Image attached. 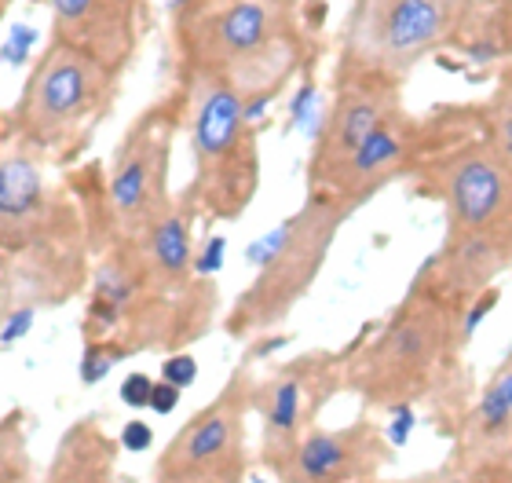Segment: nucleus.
I'll return each instance as SVG.
<instances>
[{"label": "nucleus", "instance_id": "f257e3e1", "mask_svg": "<svg viewBox=\"0 0 512 483\" xmlns=\"http://www.w3.org/2000/svg\"><path fill=\"white\" fill-rule=\"evenodd\" d=\"M461 344V308L410 290L363 352L344 359V388L366 407H414L436 392Z\"/></svg>", "mask_w": 512, "mask_h": 483}, {"label": "nucleus", "instance_id": "f03ea898", "mask_svg": "<svg viewBox=\"0 0 512 483\" xmlns=\"http://www.w3.org/2000/svg\"><path fill=\"white\" fill-rule=\"evenodd\" d=\"M352 213L355 209L330 194H311L289 220L256 238L246 249V260L256 268V275L227 315V333L253 337L286 322V315L311 293L337 242V231Z\"/></svg>", "mask_w": 512, "mask_h": 483}, {"label": "nucleus", "instance_id": "7ed1b4c3", "mask_svg": "<svg viewBox=\"0 0 512 483\" xmlns=\"http://www.w3.org/2000/svg\"><path fill=\"white\" fill-rule=\"evenodd\" d=\"M289 0H220L183 22L194 74H216L246 96L278 92L293 66Z\"/></svg>", "mask_w": 512, "mask_h": 483}, {"label": "nucleus", "instance_id": "20e7f679", "mask_svg": "<svg viewBox=\"0 0 512 483\" xmlns=\"http://www.w3.org/2000/svg\"><path fill=\"white\" fill-rule=\"evenodd\" d=\"M191 151L194 183L183 202L216 220H238L260 187V154L246 92L227 77L194 74Z\"/></svg>", "mask_w": 512, "mask_h": 483}, {"label": "nucleus", "instance_id": "39448f33", "mask_svg": "<svg viewBox=\"0 0 512 483\" xmlns=\"http://www.w3.org/2000/svg\"><path fill=\"white\" fill-rule=\"evenodd\" d=\"M114 70L77 44H48L37 59L19 103L11 110V129L37 151H70L85 140L110 103Z\"/></svg>", "mask_w": 512, "mask_h": 483}, {"label": "nucleus", "instance_id": "423d86ee", "mask_svg": "<svg viewBox=\"0 0 512 483\" xmlns=\"http://www.w3.org/2000/svg\"><path fill=\"white\" fill-rule=\"evenodd\" d=\"M417 180V191L443 205L447 235L512 238V169L483 140L428 154Z\"/></svg>", "mask_w": 512, "mask_h": 483}, {"label": "nucleus", "instance_id": "0eeeda50", "mask_svg": "<svg viewBox=\"0 0 512 483\" xmlns=\"http://www.w3.org/2000/svg\"><path fill=\"white\" fill-rule=\"evenodd\" d=\"M253 410V381L238 370L220 396L194 414L154 462V483H246V418Z\"/></svg>", "mask_w": 512, "mask_h": 483}, {"label": "nucleus", "instance_id": "6e6552de", "mask_svg": "<svg viewBox=\"0 0 512 483\" xmlns=\"http://www.w3.org/2000/svg\"><path fill=\"white\" fill-rule=\"evenodd\" d=\"M458 22V0H355L341 70L399 77L436 52Z\"/></svg>", "mask_w": 512, "mask_h": 483}, {"label": "nucleus", "instance_id": "1a4fd4ad", "mask_svg": "<svg viewBox=\"0 0 512 483\" xmlns=\"http://www.w3.org/2000/svg\"><path fill=\"white\" fill-rule=\"evenodd\" d=\"M344 385V359L304 355L297 363L253 385V410L260 414V465L275 476L297 451L300 436L315 425V410Z\"/></svg>", "mask_w": 512, "mask_h": 483}, {"label": "nucleus", "instance_id": "9d476101", "mask_svg": "<svg viewBox=\"0 0 512 483\" xmlns=\"http://www.w3.org/2000/svg\"><path fill=\"white\" fill-rule=\"evenodd\" d=\"M176 121L165 110H150L121 140L110 165L107 202L118 238H139L161 213L172 209L169 198V151Z\"/></svg>", "mask_w": 512, "mask_h": 483}, {"label": "nucleus", "instance_id": "9b49d317", "mask_svg": "<svg viewBox=\"0 0 512 483\" xmlns=\"http://www.w3.org/2000/svg\"><path fill=\"white\" fill-rule=\"evenodd\" d=\"M392 458L395 447L374 418H355L341 429L311 425L275 473V483H359L381 476Z\"/></svg>", "mask_w": 512, "mask_h": 483}, {"label": "nucleus", "instance_id": "f8f14e48", "mask_svg": "<svg viewBox=\"0 0 512 483\" xmlns=\"http://www.w3.org/2000/svg\"><path fill=\"white\" fill-rule=\"evenodd\" d=\"M399 77L374 74V70H341L337 81V96L319 125L315 136V151L308 161V180L311 191L330 176L337 165L352 158L355 147L381 125L388 114L399 110Z\"/></svg>", "mask_w": 512, "mask_h": 483}, {"label": "nucleus", "instance_id": "ddd939ff", "mask_svg": "<svg viewBox=\"0 0 512 483\" xmlns=\"http://www.w3.org/2000/svg\"><path fill=\"white\" fill-rule=\"evenodd\" d=\"M425 151H436L425 140V125H417L414 118H406L403 110H395L355 147L352 158L337 165L311 194H330L348 209H359L381 187H388L392 180L417 169L428 158Z\"/></svg>", "mask_w": 512, "mask_h": 483}, {"label": "nucleus", "instance_id": "4468645a", "mask_svg": "<svg viewBox=\"0 0 512 483\" xmlns=\"http://www.w3.org/2000/svg\"><path fill=\"white\" fill-rule=\"evenodd\" d=\"M512 268V238L502 235H447L443 246L417 271L414 290L439 297L465 312V304L494 286L502 271Z\"/></svg>", "mask_w": 512, "mask_h": 483}, {"label": "nucleus", "instance_id": "2eb2a0df", "mask_svg": "<svg viewBox=\"0 0 512 483\" xmlns=\"http://www.w3.org/2000/svg\"><path fill=\"white\" fill-rule=\"evenodd\" d=\"M55 213L48 205L41 161L30 154H4L0 158V253H30L48 242Z\"/></svg>", "mask_w": 512, "mask_h": 483}, {"label": "nucleus", "instance_id": "dca6fc26", "mask_svg": "<svg viewBox=\"0 0 512 483\" xmlns=\"http://www.w3.org/2000/svg\"><path fill=\"white\" fill-rule=\"evenodd\" d=\"M55 15V37L118 70L136 41V0H44Z\"/></svg>", "mask_w": 512, "mask_h": 483}, {"label": "nucleus", "instance_id": "f3484780", "mask_svg": "<svg viewBox=\"0 0 512 483\" xmlns=\"http://www.w3.org/2000/svg\"><path fill=\"white\" fill-rule=\"evenodd\" d=\"M191 216L194 209L187 202H172L169 213H161L143 235L132 238L139 246V257H143L147 271L161 286H169V290H187L191 282H198V275H194Z\"/></svg>", "mask_w": 512, "mask_h": 483}, {"label": "nucleus", "instance_id": "a211bd4d", "mask_svg": "<svg viewBox=\"0 0 512 483\" xmlns=\"http://www.w3.org/2000/svg\"><path fill=\"white\" fill-rule=\"evenodd\" d=\"M118 451L121 447L96 421H77L59 443L44 483H121Z\"/></svg>", "mask_w": 512, "mask_h": 483}, {"label": "nucleus", "instance_id": "6ab92c4d", "mask_svg": "<svg viewBox=\"0 0 512 483\" xmlns=\"http://www.w3.org/2000/svg\"><path fill=\"white\" fill-rule=\"evenodd\" d=\"M425 483H512V440L487 447H454L447 462L421 473Z\"/></svg>", "mask_w": 512, "mask_h": 483}, {"label": "nucleus", "instance_id": "aec40b11", "mask_svg": "<svg viewBox=\"0 0 512 483\" xmlns=\"http://www.w3.org/2000/svg\"><path fill=\"white\" fill-rule=\"evenodd\" d=\"M480 140L512 169V81H505L480 114Z\"/></svg>", "mask_w": 512, "mask_h": 483}, {"label": "nucleus", "instance_id": "412c9836", "mask_svg": "<svg viewBox=\"0 0 512 483\" xmlns=\"http://www.w3.org/2000/svg\"><path fill=\"white\" fill-rule=\"evenodd\" d=\"M128 355H132V348L121 341H88L85 355H81V381L85 385H99Z\"/></svg>", "mask_w": 512, "mask_h": 483}, {"label": "nucleus", "instance_id": "4be33fe9", "mask_svg": "<svg viewBox=\"0 0 512 483\" xmlns=\"http://www.w3.org/2000/svg\"><path fill=\"white\" fill-rule=\"evenodd\" d=\"M498 301H502V290H498V286H487V290L476 293V297L465 304V312H461V344L469 341L472 333H476L483 322H487V315L498 308Z\"/></svg>", "mask_w": 512, "mask_h": 483}, {"label": "nucleus", "instance_id": "5701e85b", "mask_svg": "<svg viewBox=\"0 0 512 483\" xmlns=\"http://www.w3.org/2000/svg\"><path fill=\"white\" fill-rule=\"evenodd\" d=\"M161 381H169L176 388H191L198 381V359L191 352H172L161 363Z\"/></svg>", "mask_w": 512, "mask_h": 483}, {"label": "nucleus", "instance_id": "b1692460", "mask_svg": "<svg viewBox=\"0 0 512 483\" xmlns=\"http://www.w3.org/2000/svg\"><path fill=\"white\" fill-rule=\"evenodd\" d=\"M224 257H227V238L224 235L205 238V246L194 253V275L198 279H213L216 271L224 268Z\"/></svg>", "mask_w": 512, "mask_h": 483}, {"label": "nucleus", "instance_id": "393cba45", "mask_svg": "<svg viewBox=\"0 0 512 483\" xmlns=\"http://www.w3.org/2000/svg\"><path fill=\"white\" fill-rule=\"evenodd\" d=\"M150 392H154V377L150 374H128L121 381L118 396L128 410H147L150 407Z\"/></svg>", "mask_w": 512, "mask_h": 483}, {"label": "nucleus", "instance_id": "a878e982", "mask_svg": "<svg viewBox=\"0 0 512 483\" xmlns=\"http://www.w3.org/2000/svg\"><path fill=\"white\" fill-rule=\"evenodd\" d=\"M150 443H154V429H150L143 418H132V421H125V425H121V432H118V447H121V451L143 454Z\"/></svg>", "mask_w": 512, "mask_h": 483}, {"label": "nucleus", "instance_id": "bb28decb", "mask_svg": "<svg viewBox=\"0 0 512 483\" xmlns=\"http://www.w3.org/2000/svg\"><path fill=\"white\" fill-rule=\"evenodd\" d=\"M30 326H33V304H19L15 312H8V319L0 326V348H8V344H15L19 337H26Z\"/></svg>", "mask_w": 512, "mask_h": 483}, {"label": "nucleus", "instance_id": "cd10ccee", "mask_svg": "<svg viewBox=\"0 0 512 483\" xmlns=\"http://www.w3.org/2000/svg\"><path fill=\"white\" fill-rule=\"evenodd\" d=\"M180 399H183V388L169 385V381H154V392H150V407L158 418H165V414H172V410L180 407Z\"/></svg>", "mask_w": 512, "mask_h": 483}, {"label": "nucleus", "instance_id": "c85d7f7f", "mask_svg": "<svg viewBox=\"0 0 512 483\" xmlns=\"http://www.w3.org/2000/svg\"><path fill=\"white\" fill-rule=\"evenodd\" d=\"M388 414H392V425L384 429V432H388V443H392V447H403L406 436H410V429L417 425L414 407H392Z\"/></svg>", "mask_w": 512, "mask_h": 483}, {"label": "nucleus", "instance_id": "c756f323", "mask_svg": "<svg viewBox=\"0 0 512 483\" xmlns=\"http://www.w3.org/2000/svg\"><path fill=\"white\" fill-rule=\"evenodd\" d=\"M311 110H315V85L308 81V85L297 92V99H293V125H297V129L311 118Z\"/></svg>", "mask_w": 512, "mask_h": 483}, {"label": "nucleus", "instance_id": "7c9ffc66", "mask_svg": "<svg viewBox=\"0 0 512 483\" xmlns=\"http://www.w3.org/2000/svg\"><path fill=\"white\" fill-rule=\"evenodd\" d=\"M22 473H26L22 458H15V462H0V483H22Z\"/></svg>", "mask_w": 512, "mask_h": 483}, {"label": "nucleus", "instance_id": "2f4dec72", "mask_svg": "<svg viewBox=\"0 0 512 483\" xmlns=\"http://www.w3.org/2000/svg\"><path fill=\"white\" fill-rule=\"evenodd\" d=\"M359 483H425L421 476H410V480H388V476H370V480H359Z\"/></svg>", "mask_w": 512, "mask_h": 483}, {"label": "nucleus", "instance_id": "473e14b6", "mask_svg": "<svg viewBox=\"0 0 512 483\" xmlns=\"http://www.w3.org/2000/svg\"><path fill=\"white\" fill-rule=\"evenodd\" d=\"M8 4H11V0H0V19H4V11H8Z\"/></svg>", "mask_w": 512, "mask_h": 483}, {"label": "nucleus", "instance_id": "72a5a7b5", "mask_svg": "<svg viewBox=\"0 0 512 483\" xmlns=\"http://www.w3.org/2000/svg\"><path fill=\"white\" fill-rule=\"evenodd\" d=\"M289 4H300V0H289Z\"/></svg>", "mask_w": 512, "mask_h": 483}]
</instances>
